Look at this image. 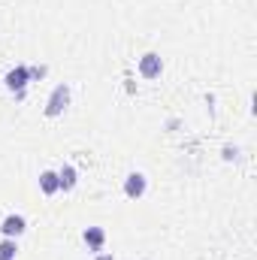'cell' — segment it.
Here are the masks:
<instances>
[{
	"instance_id": "6da1fadb",
	"label": "cell",
	"mask_w": 257,
	"mask_h": 260,
	"mask_svg": "<svg viewBox=\"0 0 257 260\" xmlns=\"http://www.w3.org/2000/svg\"><path fill=\"white\" fill-rule=\"evenodd\" d=\"M67 106H70V88L67 85H58L55 91H52V97H49V106H46V115L49 118H55V115H61Z\"/></svg>"
},
{
	"instance_id": "7a4b0ae2",
	"label": "cell",
	"mask_w": 257,
	"mask_h": 260,
	"mask_svg": "<svg viewBox=\"0 0 257 260\" xmlns=\"http://www.w3.org/2000/svg\"><path fill=\"white\" fill-rule=\"evenodd\" d=\"M3 82H6V88H9V91H18V94H21V91H24V85L30 82V70H27V67H15V70H9V73H6V79H3Z\"/></svg>"
},
{
	"instance_id": "3957f363",
	"label": "cell",
	"mask_w": 257,
	"mask_h": 260,
	"mask_svg": "<svg viewBox=\"0 0 257 260\" xmlns=\"http://www.w3.org/2000/svg\"><path fill=\"white\" fill-rule=\"evenodd\" d=\"M24 230H27V221H24L21 215H6L3 224H0V233H3L6 239H15V236H21Z\"/></svg>"
},
{
	"instance_id": "277c9868",
	"label": "cell",
	"mask_w": 257,
	"mask_h": 260,
	"mask_svg": "<svg viewBox=\"0 0 257 260\" xmlns=\"http://www.w3.org/2000/svg\"><path fill=\"white\" fill-rule=\"evenodd\" d=\"M160 70H164V64H160V58H157L154 52L142 55V61H139V73H142L145 79H157V76H160Z\"/></svg>"
},
{
	"instance_id": "5b68a950",
	"label": "cell",
	"mask_w": 257,
	"mask_h": 260,
	"mask_svg": "<svg viewBox=\"0 0 257 260\" xmlns=\"http://www.w3.org/2000/svg\"><path fill=\"white\" fill-rule=\"evenodd\" d=\"M124 194H127L130 200H139V197L145 194V176H142V173H130L127 182H124Z\"/></svg>"
},
{
	"instance_id": "8992f818",
	"label": "cell",
	"mask_w": 257,
	"mask_h": 260,
	"mask_svg": "<svg viewBox=\"0 0 257 260\" xmlns=\"http://www.w3.org/2000/svg\"><path fill=\"white\" fill-rule=\"evenodd\" d=\"M82 239H85V245H88L91 251H100L103 242H106V233H103L100 227H88V230L82 233Z\"/></svg>"
},
{
	"instance_id": "52a82bcc",
	"label": "cell",
	"mask_w": 257,
	"mask_h": 260,
	"mask_svg": "<svg viewBox=\"0 0 257 260\" xmlns=\"http://www.w3.org/2000/svg\"><path fill=\"white\" fill-rule=\"evenodd\" d=\"M40 188H43V194H58V191H61V185H58V173L46 170V173L40 176Z\"/></svg>"
},
{
	"instance_id": "ba28073f",
	"label": "cell",
	"mask_w": 257,
	"mask_h": 260,
	"mask_svg": "<svg viewBox=\"0 0 257 260\" xmlns=\"http://www.w3.org/2000/svg\"><path fill=\"white\" fill-rule=\"evenodd\" d=\"M58 185H61V191H70V188H76V170L64 164L61 170H58Z\"/></svg>"
},
{
	"instance_id": "9c48e42d",
	"label": "cell",
	"mask_w": 257,
	"mask_h": 260,
	"mask_svg": "<svg viewBox=\"0 0 257 260\" xmlns=\"http://www.w3.org/2000/svg\"><path fill=\"white\" fill-rule=\"evenodd\" d=\"M15 251H18L15 239H3L0 242V260H15Z\"/></svg>"
},
{
	"instance_id": "30bf717a",
	"label": "cell",
	"mask_w": 257,
	"mask_h": 260,
	"mask_svg": "<svg viewBox=\"0 0 257 260\" xmlns=\"http://www.w3.org/2000/svg\"><path fill=\"white\" fill-rule=\"evenodd\" d=\"M30 70V79H43L46 76V67H27Z\"/></svg>"
},
{
	"instance_id": "8fae6325",
	"label": "cell",
	"mask_w": 257,
	"mask_h": 260,
	"mask_svg": "<svg viewBox=\"0 0 257 260\" xmlns=\"http://www.w3.org/2000/svg\"><path fill=\"white\" fill-rule=\"evenodd\" d=\"M94 260H115L112 254H100V257H94Z\"/></svg>"
}]
</instances>
